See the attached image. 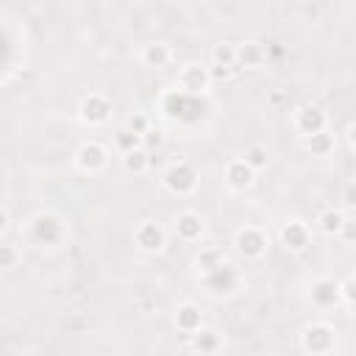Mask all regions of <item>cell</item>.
Listing matches in <instances>:
<instances>
[{"label": "cell", "instance_id": "1", "mask_svg": "<svg viewBox=\"0 0 356 356\" xmlns=\"http://www.w3.org/2000/svg\"><path fill=\"white\" fill-rule=\"evenodd\" d=\"M25 239L33 248H58L67 239V222L56 211H36L25 222Z\"/></svg>", "mask_w": 356, "mask_h": 356}, {"label": "cell", "instance_id": "2", "mask_svg": "<svg viewBox=\"0 0 356 356\" xmlns=\"http://www.w3.org/2000/svg\"><path fill=\"white\" fill-rule=\"evenodd\" d=\"M161 186H164L170 195H175V197H189V195H195L197 186H200V172H197V167H195L192 161L175 159V161H170V164L161 170Z\"/></svg>", "mask_w": 356, "mask_h": 356}, {"label": "cell", "instance_id": "3", "mask_svg": "<svg viewBox=\"0 0 356 356\" xmlns=\"http://www.w3.org/2000/svg\"><path fill=\"white\" fill-rule=\"evenodd\" d=\"M234 250L248 261H259L270 250V234L259 225H242L234 231Z\"/></svg>", "mask_w": 356, "mask_h": 356}, {"label": "cell", "instance_id": "4", "mask_svg": "<svg viewBox=\"0 0 356 356\" xmlns=\"http://www.w3.org/2000/svg\"><path fill=\"white\" fill-rule=\"evenodd\" d=\"M72 164L83 175H97V172H103L108 167V147L103 142H97V139H86V142H81L75 147Z\"/></svg>", "mask_w": 356, "mask_h": 356}, {"label": "cell", "instance_id": "5", "mask_svg": "<svg viewBox=\"0 0 356 356\" xmlns=\"http://www.w3.org/2000/svg\"><path fill=\"white\" fill-rule=\"evenodd\" d=\"M300 348L306 356H328L337 348V331L328 323H309L300 331Z\"/></svg>", "mask_w": 356, "mask_h": 356}, {"label": "cell", "instance_id": "6", "mask_svg": "<svg viewBox=\"0 0 356 356\" xmlns=\"http://www.w3.org/2000/svg\"><path fill=\"white\" fill-rule=\"evenodd\" d=\"M111 111H114V103H111V97L103 95V92H89V95H83L81 103H78V120H81L83 125H89V128L106 125V122L111 120Z\"/></svg>", "mask_w": 356, "mask_h": 356}, {"label": "cell", "instance_id": "7", "mask_svg": "<svg viewBox=\"0 0 356 356\" xmlns=\"http://www.w3.org/2000/svg\"><path fill=\"white\" fill-rule=\"evenodd\" d=\"M134 245L142 250V253H161L167 248V228L159 222V220H139L134 225Z\"/></svg>", "mask_w": 356, "mask_h": 356}, {"label": "cell", "instance_id": "8", "mask_svg": "<svg viewBox=\"0 0 356 356\" xmlns=\"http://www.w3.org/2000/svg\"><path fill=\"white\" fill-rule=\"evenodd\" d=\"M211 86V72L206 64L200 61H186L181 70H178V92H184L186 97H197V95H206Z\"/></svg>", "mask_w": 356, "mask_h": 356}, {"label": "cell", "instance_id": "9", "mask_svg": "<svg viewBox=\"0 0 356 356\" xmlns=\"http://www.w3.org/2000/svg\"><path fill=\"white\" fill-rule=\"evenodd\" d=\"M278 242L292 253H303L312 245V225L300 217H289L278 225Z\"/></svg>", "mask_w": 356, "mask_h": 356}, {"label": "cell", "instance_id": "10", "mask_svg": "<svg viewBox=\"0 0 356 356\" xmlns=\"http://www.w3.org/2000/svg\"><path fill=\"white\" fill-rule=\"evenodd\" d=\"M292 125H295V131L306 139V136L320 134V131L328 128V114H325V108L317 106V103H303V106L295 108V114H292Z\"/></svg>", "mask_w": 356, "mask_h": 356}, {"label": "cell", "instance_id": "11", "mask_svg": "<svg viewBox=\"0 0 356 356\" xmlns=\"http://www.w3.org/2000/svg\"><path fill=\"white\" fill-rule=\"evenodd\" d=\"M172 228H175V236L181 242L192 245V242H200L206 236V217L200 211H195V209H184V211L175 214Z\"/></svg>", "mask_w": 356, "mask_h": 356}, {"label": "cell", "instance_id": "12", "mask_svg": "<svg viewBox=\"0 0 356 356\" xmlns=\"http://www.w3.org/2000/svg\"><path fill=\"white\" fill-rule=\"evenodd\" d=\"M222 181H225V186L231 192H245V189H250L256 184V170L248 167L242 156H234L222 167Z\"/></svg>", "mask_w": 356, "mask_h": 356}, {"label": "cell", "instance_id": "13", "mask_svg": "<svg viewBox=\"0 0 356 356\" xmlns=\"http://www.w3.org/2000/svg\"><path fill=\"white\" fill-rule=\"evenodd\" d=\"M172 325H175L181 334H189V337H192L195 331H200V328L206 325L203 306L195 303V300H184V303H178L175 312H172Z\"/></svg>", "mask_w": 356, "mask_h": 356}, {"label": "cell", "instance_id": "14", "mask_svg": "<svg viewBox=\"0 0 356 356\" xmlns=\"http://www.w3.org/2000/svg\"><path fill=\"white\" fill-rule=\"evenodd\" d=\"M200 278H203V284H206V289H209L211 295H231V292L239 286V273H236L228 261L220 264V267L211 270V273H203Z\"/></svg>", "mask_w": 356, "mask_h": 356}, {"label": "cell", "instance_id": "15", "mask_svg": "<svg viewBox=\"0 0 356 356\" xmlns=\"http://www.w3.org/2000/svg\"><path fill=\"white\" fill-rule=\"evenodd\" d=\"M234 70H236V50H234V42H217V44L211 47V64H209L211 81H214V78H228Z\"/></svg>", "mask_w": 356, "mask_h": 356}, {"label": "cell", "instance_id": "16", "mask_svg": "<svg viewBox=\"0 0 356 356\" xmlns=\"http://www.w3.org/2000/svg\"><path fill=\"white\" fill-rule=\"evenodd\" d=\"M309 300L312 306L317 309H334L339 306V289H337V281L328 278V275H320L309 284Z\"/></svg>", "mask_w": 356, "mask_h": 356}, {"label": "cell", "instance_id": "17", "mask_svg": "<svg viewBox=\"0 0 356 356\" xmlns=\"http://www.w3.org/2000/svg\"><path fill=\"white\" fill-rule=\"evenodd\" d=\"M139 61H142L147 70H164V67H170V61H172V47H170L167 42H161V39H150V42L142 44Z\"/></svg>", "mask_w": 356, "mask_h": 356}, {"label": "cell", "instance_id": "18", "mask_svg": "<svg viewBox=\"0 0 356 356\" xmlns=\"http://www.w3.org/2000/svg\"><path fill=\"white\" fill-rule=\"evenodd\" d=\"M236 50V67H245V70H259L264 61H267V47L259 42V39H245V42H236L234 44Z\"/></svg>", "mask_w": 356, "mask_h": 356}, {"label": "cell", "instance_id": "19", "mask_svg": "<svg viewBox=\"0 0 356 356\" xmlns=\"http://www.w3.org/2000/svg\"><path fill=\"white\" fill-rule=\"evenodd\" d=\"M189 339H192V350L197 356H217L222 350V334L217 328H211V325H203Z\"/></svg>", "mask_w": 356, "mask_h": 356}, {"label": "cell", "instance_id": "20", "mask_svg": "<svg viewBox=\"0 0 356 356\" xmlns=\"http://www.w3.org/2000/svg\"><path fill=\"white\" fill-rule=\"evenodd\" d=\"M345 220H348V214H345L342 209H334V206H331V209H323V211L317 214V231L325 234V236H339Z\"/></svg>", "mask_w": 356, "mask_h": 356}, {"label": "cell", "instance_id": "21", "mask_svg": "<svg viewBox=\"0 0 356 356\" xmlns=\"http://www.w3.org/2000/svg\"><path fill=\"white\" fill-rule=\"evenodd\" d=\"M303 147H306L312 156H331V153L337 150V136L325 128V131H320V134L306 136V139H303Z\"/></svg>", "mask_w": 356, "mask_h": 356}, {"label": "cell", "instance_id": "22", "mask_svg": "<svg viewBox=\"0 0 356 356\" xmlns=\"http://www.w3.org/2000/svg\"><path fill=\"white\" fill-rule=\"evenodd\" d=\"M120 167L128 172V175H142L150 170V153L145 147H136L131 153H122L120 156Z\"/></svg>", "mask_w": 356, "mask_h": 356}, {"label": "cell", "instance_id": "23", "mask_svg": "<svg viewBox=\"0 0 356 356\" xmlns=\"http://www.w3.org/2000/svg\"><path fill=\"white\" fill-rule=\"evenodd\" d=\"M220 264H225V253H222L220 248H214V245L200 248V250H197V256H195V270H197L200 275H203V273L217 270Z\"/></svg>", "mask_w": 356, "mask_h": 356}, {"label": "cell", "instance_id": "24", "mask_svg": "<svg viewBox=\"0 0 356 356\" xmlns=\"http://www.w3.org/2000/svg\"><path fill=\"white\" fill-rule=\"evenodd\" d=\"M186 100H189V97H186L184 92H178V89H167V92L161 95V100H159V108H161L164 117L178 120V117L184 114V103H186Z\"/></svg>", "mask_w": 356, "mask_h": 356}, {"label": "cell", "instance_id": "25", "mask_svg": "<svg viewBox=\"0 0 356 356\" xmlns=\"http://www.w3.org/2000/svg\"><path fill=\"white\" fill-rule=\"evenodd\" d=\"M242 159H245L248 167H253V170L259 172V170H267V164H270V150H267L264 145H250V147H245Z\"/></svg>", "mask_w": 356, "mask_h": 356}, {"label": "cell", "instance_id": "26", "mask_svg": "<svg viewBox=\"0 0 356 356\" xmlns=\"http://www.w3.org/2000/svg\"><path fill=\"white\" fill-rule=\"evenodd\" d=\"M114 147L120 150V156L122 153H131V150H136V147H142V136H136V134H131L128 128H117L114 131Z\"/></svg>", "mask_w": 356, "mask_h": 356}, {"label": "cell", "instance_id": "27", "mask_svg": "<svg viewBox=\"0 0 356 356\" xmlns=\"http://www.w3.org/2000/svg\"><path fill=\"white\" fill-rule=\"evenodd\" d=\"M122 128H128V131H131V134H136V136H145V134L153 128V120H150L145 111H131V114L125 117Z\"/></svg>", "mask_w": 356, "mask_h": 356}, {"label": "cell", "instance_id": "28", "mask_svg": "<svg viewBox=\"0 0 356 356\" xmlns=\"http://www.w3.org/2000/svg\"><path fill=\"white\" fill-rule=\"evenodd\" d=\"M22 259V250L17 248V242H6L0 239V270H14Z\"/></svg>", "mask_w": 356, "mask_h": 356}, {"label": "cell", "instance_id": "29", "mask_svg": "<svg viewBox=\"0 0 356 356\" xmlns=\"http://www.w3.org/2000/svg\"><path fill=\"white\" fill-rule=\"evenodd\" d=\"M337 289H339V303L342 306H353V300H356V278L345 275L342 281H337Z\"/></svg>", "mask_w": 356, "mask_h": 356}, {"label": "cell", "instance_id": "30", "mask_svg": "<svg viewBox=\"0 0 356 356\" xmlns=\"http://www.w3.org/2000/svg\"><path fill=\"white\" fill-rule=\"evenodd\" d=\"M161 145H164V131L153 125V128H150V131H147V134L142 136V147H145V150L150 153V150H159Z\"/></svg>", "mask_w": 356, "mask_h": 356}, {"label": "cell", "instance_id": "31", "mask_svg": "<svg viewBox=\"0 0 356 356\" xmlns=\"http://www.w3.org/2000/svg\"><path fill=\"white\" fill-rule=\"evenodd\" d=\"M353 225H356V222L348 217L345 225H342V231H339V239H342V242H353V236H356V234H353Z\"/></svg>", "mask_w": 356, "mask_h": 356}, {"label": "cell", "instance_id": "32", "mask_svg": "<svg viewBox=\"0 0 356 356\" xmlns=\"http://www.w3.org/2000/svg\"><path fill=\"white\" fill-rule=\"evenodd\" d=\"M8 225H11V214H8L6 206H0V236L8 231Z\"/></svg>", "mask_w": 356, "mask_h": 356}, {"label": "cell", "instance_id": "33", "mask_svg": "<svg viewBox=\"0 0 356 356\" xmlns=\"http://www.w3.org/2000/svg\"><path fill=\"white\" fill-rule=\"evenodd\" d=\"M342 200H345V206H353L356 200H353V184H345V192H342Z\"/></svg>", "mask_w": 356, "mask_h": 356}, {"label": "cell", "instance_id": "34", "mask_svg": "<svg viewBox=\"0 0 356 356\" xmlns=\"http://www.w3.org/2000/svg\"><path fill=\"white\" fill-rule=\"evenodd\" d=\"M353 131H356V125L353 122H348V128H345V136H348V145L353 147Z\"/></svg>", "mask_w": 356, "mask_h": 356}]
</instances>
